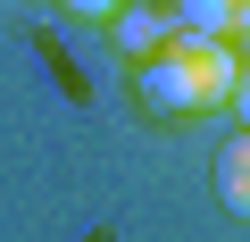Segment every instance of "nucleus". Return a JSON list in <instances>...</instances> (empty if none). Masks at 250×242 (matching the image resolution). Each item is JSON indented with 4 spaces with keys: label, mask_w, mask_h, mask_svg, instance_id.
I'll return each mask as SVG.
<instances>
[{
    "label": "nucleus",
    "mask_w": 250,
    "mask_h": 242,
    "mask_svg": "<svg viewBox=\"0 0 250 242\" xmlns=\"http://www.w3.org/2000/svg\"><path fill=\"white\" fill-rule=\"evenodd\" d=\"M233 84H242V59H233V42H217V34H184V25H175L167 50L142 59V109H159V117L225 109Z\"/></svg>",
    "instance_id": "f257e3e1"
},
{
    "label": "nucleus",
    "mask_w": 250,
    "mask_h": 242,
    "mask_svg": "<svg viewBox=\"0 0 250 242\" xmlns=\"http://www.w3.org/2000/svg\"><path fill=\"white\" fill-rule=\"evenodd\" d=\"M167 34H175V17H159V9H117V50L159 59V50H167Z\"/></svg>",
    "instance_id": "f03ea898"
},
{
    "label": "nucleus",
    "mask_w": 250,
    "mask_h": 242,
    "mask_svg": "<svg viewBox=\"0 0 250 242\" xmlns=\"http://www.w3.org/2000/svg\"><path fill=\"white\" fill-rule=\"evenodd\" d=\"M217 200H225L233 217H250V134H233V142L217 151Z\"/></svg>",
    "instance_id": "7ed1b4c3"
},
{
    "label": "nucleus",
    "mask_w": 250,
    "mask_h": 242,
    "mask_svg": "<svg viewBox=\"0 0 250 242\" xmlns=\"http://www.w3.org/2000/svg\"><path fill=\"white\" fill-rule=\"evenodd\" d=\"M233 17H242V0H175V25L184 34H233Z\"/></svg>",
    "instance_id": "20e7f679"
},
{
    "label": "nucleus",
    "mask_w": 250,
    "mask_h": 242,
    "mask_svg": "<svg viewBox=\"0 0 250 242\" xmlns=\"http://www.w3.org/2000/svg\"><path fill=\"white\" fill-rule=\"evenodd\" d=\"M67 9H75V17H117L125 0H67Z\"/></svg>",
    "instance_id": "39448f33"
},
{
    "label": "nucleus",
    "mask_w": 250,
    "mask_h": 242,
    "mask_svg": "<svg viewBox=\"0 0 250 242\" xmlns=\"http://www.w3.org/2000/svg\"><path fill=\"white\" fill-rule=\"evenodd\" d=\"M233 109H242V134H250V59H242V84H233Z\"/></svg>",
    "instance_id": "423d86ee"
},
{
    "label": "nucleus",
    "mask_w": 250,
    "mask_h": 242,
    "mask_svg": "<svg viewBox=\"0 0 250 242\" xmlns=\"http://www.w3.org/2000/svg\"><path fill=\"white\" fill-rule=\"evenodd\" d=\"M225 42H250V0H242V17H233V34H225Z\"/></svg>",
    "instance_id": "0eeeda50"
}]
</instances>
